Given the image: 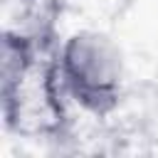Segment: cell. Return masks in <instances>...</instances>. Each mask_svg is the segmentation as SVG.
Here are the masks:
<instances>
[{"label": "cell", "instance_id": "obj_1", "mask_svg": "<svg viewBox=\"0 0 158 158\" xmlns=\"http://www.w3.org/2000/svg\"><path fill=\"white\" fill-rule=\"evenodd\" d=\"M57 69L67 99H72L81 111L96 118H106L118 109L126 67L118 44L106 32H72L59 44Z\"/></svg>", "mask_w": 158, "mask_h": 158}, {"label": "cell", "instance_id": "obj_2", "mask_svg": "<svg viewBox=\"0 0 158 158\" xmlns=\"http://www.w3.org/2000/svg\"><path fill=\"white\" fill-rule=\"evenodd\" d=\"M7 27L20 30L22 35L32 37L44 52L59 49V17H62V0H7Z\"/></svg>", "mask_w": 158, "mask_h": 158}]
</instances>
